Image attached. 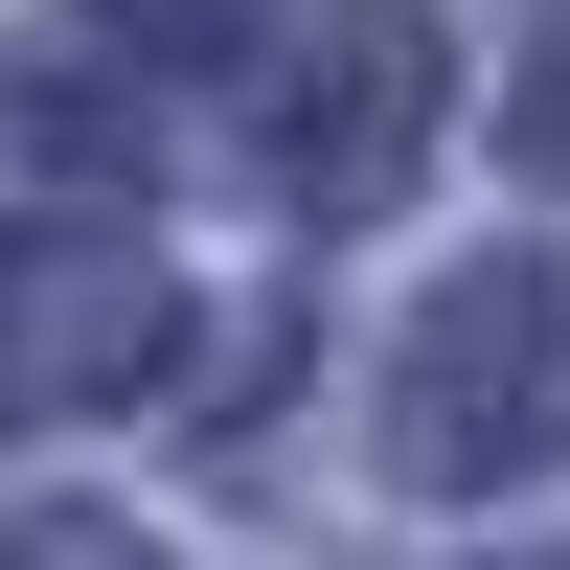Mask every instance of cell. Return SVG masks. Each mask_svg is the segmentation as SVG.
<instances>
[{"label":"cell","instance_id":"obj_1","mask_svg":"<svg viewBox=\"0 0 570 570\" xmlns=\"http://www.w3.org/2000/svg\"><path fill=\"white\" fill-rule=\"evenodd\" d=\"M389 456L411 480H548L570 456V252H480L434 320H411V365H389Z\"/></svg>","mask_w":570,"mask_h":570},{"label":"cell","instance_id":"obj_2","mask_svg":"<svg viewBox=\"0 0 570 570\" xmlns=\"http://www.w3.org/2000/svg\"><path fill=\"white\" fill-rule=\"evenodd\" d=\"M434 115H456V46L411 23V0H297L274 23V115H252V160H274V206H389L411 160H434Z\"/></svg>","mask_w":570,"mask_h":570},{"label":"cell","instance_id":"obj_3","mask_svg":"<svg viewBox=\"0 0 570 570\" xmlns=\"http://www.w3.org/2000/svg\"><path fill=\"white\" fill-rule=\"evenodd\" d=\"M160 252L137 228H0V434H46V411H115L137 365H160Z\"/></svg>","mask_w":570,"mask_h":570},{"label":"cell","instance_id":"obj_4","mask_svg":"<svg viewBox=\"0 0 570 570\" xmlns=\"http://www.w3.org/2000/svg\"><path fill=\"white\" fill-rule=\"evenodd\" d=\"M502 137H525V160L570 183V0H548V23H525V69H502Z\"/></svg>","mask_w":570,"mask_h":570},{"label":"cell","instance_id":"obj_5","mask_svg":"<svg viewBox=\"0 0 570 570\" xmlns=\"http://www.w3.org/2000/svg\"><path fill=\"white\" fill-rule=\"evenodd\" d=\"M91 23H115V46H274L297 0H91Z\"/></svg>","mask_w":570,"mask_h":570},{"label":"cell","instance_id":"obj_6","mask_svg":"<svg viewBox=\"0 0 570 570\" xmlns=\"http://www.w3.org/2000/svg\"><path fill=\"white\" fill-rule=\"evenodd\" d=\"M0 570H160L137 525H91V502H46V525H0Z\"/></svg>","mask_w":570,"mask_h":570},{"label":"cell","instance_id":"obj_7","mask_svg":"<svg viewBox=\"0 0 570 570\" xmlns=\"http://www.w3.org/2000/svg\"><path fill=\"white\" fill-rule=\"evenodd\" d=\"M548 570H570V548H548Z\"/></svg>","mask_w":570,"mask_h":570}]
</instances>
